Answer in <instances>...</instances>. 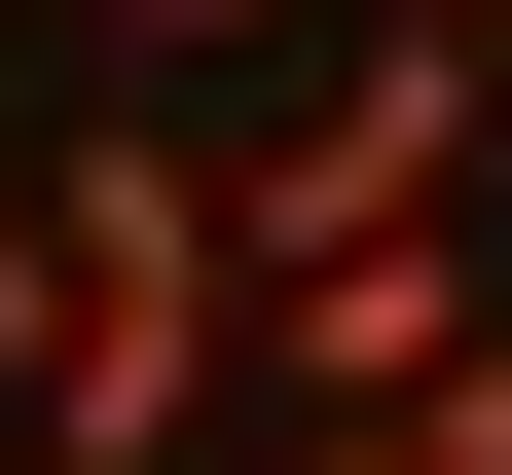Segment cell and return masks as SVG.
<instances>
[{"mask_svg":"<svg viewBox=\"0 0 512 475\" xmlns=\"http://www.w3.org/2000/svg\"><path fill=\"white\" fill-rule=\"evenodd\" d=\"M476 147H512L476 37H330V74L220 147V256H256V293H293V256H403V220H476Z\"/></svg>","mask_w":512,"mask_h":475,"instance_id":"cell-1","label":"cell"},{"mask_svg":"<svg viewBox=\"0 0 512 475\" xmlns=\"http://www.w3.org/2000/svg\"><path fill=\"white\" fill-rule=\"evenodd\" d=\"M476 329H512V220H403V256H293L220 402H256V439H403V402L476 366Z\"/></svg>","mask_w":512,"mask_h":475,"instance_id":"cell-2","label":"cell"},{"mask_svg":"<svg viewBox=\"0 0 512 475\" xmlns=\"http://www.w3.org/2000/svg\"><path fill=\"white\" fill-rule=\"evenodd\" d=\"M330 37H366V0H110V74H256V110L330 74Z\"/></svg>","mask_w":512,"mask_h":475,"instance_id":"cell-3","label":"cell"},{"mask_svg":"<svg viewBox=\"0 0 512 475\" xmlns=\"http://www.w3.org/2000/svg\"><path fill=\"white\" fill-rule=\"evenodd\" d=\"M37 329H74V256H37V147H0V439H37Z\"/></svg>","mask_w":512,"mask_h":475,"instance_id":"cell-4","label":"cell"}]
</instances>
